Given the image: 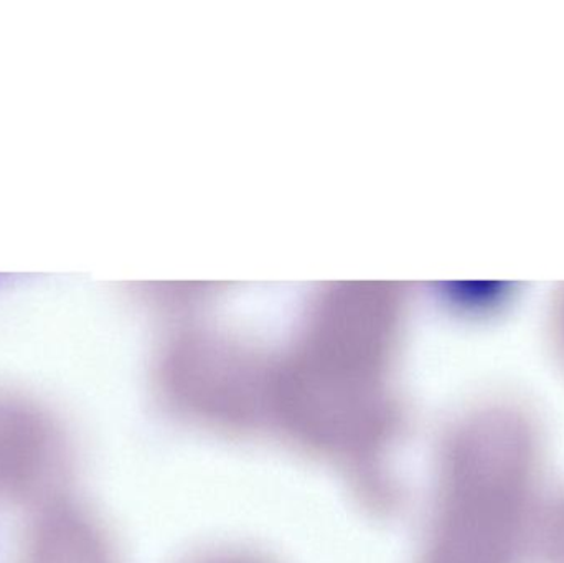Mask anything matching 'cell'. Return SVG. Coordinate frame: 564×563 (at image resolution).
Instances as JSON below:
<instances>
[{
  "instance_id": "cell-1",
  "label": "cell",
  "mask_w": 564,
  "mask_h": 563,
  "mask_svg": "<svg viewBox=\"0 0 564 563\" xmlns=\"http://www.w3.org/2000/svg\"><path fill=\"white\" fill-rule=\"evenodd\" d=\"M542 443L523 409L490 403L451 433L423 563H525L540 528Z\"/></svg>"
},
{
  "instance_id": "cell-2",
  "label": "cell",
  "mask_w": 564,
  "mask_h": 563,
  "mask_svg": "<svg viewBox=\"0 0 564 563\" xmlns=\"http://www.w3.org/2000/svg\"><path fill=\"white\" fill-rule=\"evenodd\" d=\"M68 469V442L56 420L26 397L0 389V496L48 501Z\"/></svg>"
},
{
  "instance_id": "cell-3",
  "label": "cell",
  "mask_w": 564,
  "mask_h": 563,
  "mask_svg": "<svg viewBox=\"0 0 564 563\" xmlns=\"http://www.w3.org/2000/svg\"><path fill=\"white\" fill-rule=\"evenodd\" d=\"M106 562V544L93 519L58 498L45 501L20 544L19 563Z\"/></svg>"
},
{
  "instance_id": "cell-4",
  "label": "cell",
  "mask_w": 564,
  "mask_h": 563,
  "mask_svg": "<svg viewBox=\"0 0 564 563\" xmlns=\"http://www.w3.org/2000/svg\"><path fill=\"white\" fill-rule=\"evenodd\" d=\"M545 544L550 561L564 563V498L546 516Z\"/></svg>"
},
{
  "instance_id": "cell-5",
  "label": "cell",
  "mask_w": 564,
  "mask_h": 563,
  "mask_svg": "<svg viewBox=\"0 0 564 563\" xmlns=\"http://www.w3.org/2000/svg\"><path fill=\"white\" fill-rule=\"evenodd\" d=\"M553 336L564 359V290L560 291L553 306Z\"/></svg>"
}]
</instances>
